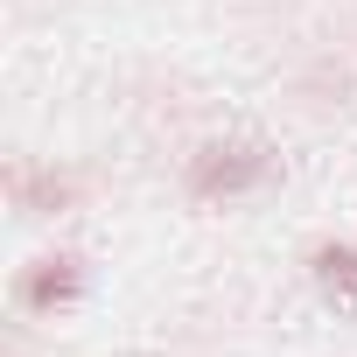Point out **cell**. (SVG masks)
Returning <instances> with one entry per match:
<instances>
[{"mask_svg": "<svg viewBox=\"0 0 357 357\" xmlns=\"http://www.w3.org/2000/svg\"><path fill=\"white\" fill-rule=\"evenodd\" d=\"M77 294V259H43L29 280H22V301L29 308H56V301H70Z\"/></svg>", "mask_w": 357, "mask_h": 357, "instance_id": "obj_2", "label": "cell"}, {"mask_svg": "<svg viewBox=\"0 0 357 357\" xmlns=\"http://www.w3.org/2000/svg\"><path fill=\"white\" fill-rule=\"evenodd\" d=\"M266 175V154L259 147H204L197 168H190V190L197 197H238Z\"/></svg>", "mask_w": 357, "mask_h": 357, "instance_id": "obj_1", "label": "cell"}, {"mask_svg": "<svg viewBox=\"0 0 357 357\" xmlns=\"http://www.w3.org/2000/svg\"><path fill=\"white\" fill-rule=\"evenodd\" d=\"M315 273L329 294H357V245H322L315 252Z\"/></svg>", "mask_w": 357, "mask_h": 357, "instance_id": "obj_3", "label": "cell"}]
</instances>
